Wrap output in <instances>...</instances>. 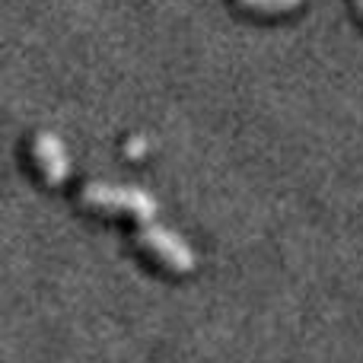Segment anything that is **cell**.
Listing matches in <instances>:
<instances>
[{
  "mask_svg": "<svg viewBox=\"0 0 363 363\" xmlns=\"http://www.w3.org/2000/svg\"><path fill=\"white\" fill-rule=\"evenodd\" d=\"M32 153H35V163L42 169V176L48 185H64L70 176V157L64 150L61 138L51 131H38L32 138Z\"/></svg>",
  "mask_w": 363,
  "mask_h": 363,
  "instance_id": "3957f363",
  "label": "cell"
},
{
  "mask_svg": "<svg viewBox=\"0 0 363 363\" xmlns=\"http://www.w3.org/2000/svg\"><path fill=\"white\" fill-rule=\"evenodd\" d=\"M242 6H249V10H294V6H300L303 0H239Z\"/></svg>",
  "mask_w": 363,
  "mask_h": 363,
  "instance_id": "277c9868",
  "label": "cell"
},
{
  "mask_svg": "<svg viewBox=\"0 0 363 363\" xmlns=\"http://www.w3.org/2000/svg\"><path fill=\"white\" fill-rule=\"evenodd\" d=\"M128 153H131V157H144V153H147V140L144 138H131V140H128Z\"/></svg>",
  "mask_w": 363,
  "mask_h": 363,
  "instance_id": "5b68a950",
  "label": "cell"
},
{
  "mask_svg": "<svg viewBox=\"0 0 363 363\" xmlns=\"http://www.w3.org/2000/svg\"><path fill=\"white\" fill-rule=\"evenodd\" d=\"M138 245H140V249H147L150 255H157L160 262L166 264V268H169V271H179V274H188V271L198 264V258H194L191 245H188L176 230H169V226H163V223H147V226H140Z\"/></svg>",
  "mask_w": 363,
  "mask_h": 363,
  "instance_id": "7a4b0ae2",
  "label": "cell"
},
{
  "mask_svg": "<svg viewBox=\"0 0 363 363\" xmlns=\"http://www.w3.org/2000/svg\"><path fill=\"white\" fill-rule=\"evenodd\" d=\"M360 10H363V0H360Z\"/></svg>",
  "mask_w": 363,
  "mask_h": 363,
  "instance_id": "8992f818",
  "label": "cell"
},
{
  "mask_svg": "<svg viewBox=\"0 0 363 363\" xmlns=\"http://www.w3.org/2000/svg\"><path fill=\"white\" fill-rule=\"evenodd\" d=\"M83 204L96 207V211H108V213H131L140 220V226L153 223L160 204L147 188L138 185H112V182H89L83 188Z\"/></svg>",
  "mask_w": 363,
  "mask_h": 363,
  "instance_id": "6da1fadb",
  "label": "cell"
}]
</instances>
